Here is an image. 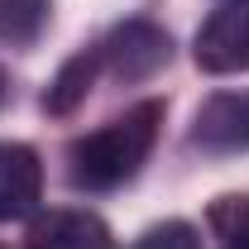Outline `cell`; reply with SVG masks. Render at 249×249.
<instances>
[{
	"mask_svg": "<svg viewBox=\"0 0 249 249\" xmlns=\"http://www.w3.org/2000/svg\"><path fill=\"white\" fill-rule=\"evenodd\" d=\"M134 249H201V235H196L187 220H163L154 230H144Z\"/></svg>",
	"mask_w": 249,
	"mask_h": 249,
	"instance_id": "obj_10",
	"label": "cell"
},
{
	"mask_svg": "<svg viewBox=\"0 0 249 249\" xmlns=\"http://www.w3.org/2000/svg\"><path fill=\"white\" fill-rule=\"evenodd\" d=\"M211 230L225 249H249V196H220L211 206Z\"/></svg>",
	"mask_w": 249,
	"mask_h": 249,
	"instance_id": "obj_9",
	"label": "cell"
},
{
	"mask_svg": "<svg viewBox=\"0 0 249 249\" xmlns=\"http://www.w3.org/2000/svg\"><path fill=\"white\" fill-rule=\"evenodd\" d=\"M43 196V163L29 144H0V220H24Z\"/></svg>",
	"mask_w": 249,
	"mask_h": 249,
	"instance_id": "obj_5",
	"label": "cell"
},
{
	"mask_svg": "<svg viewBox=\"0 0 249 249\" xmlns=\"http://www.w3.org/2000/svg\"><path fill=\"white\" fill-rule=\"evenodd\" d=\"M96 67H101V48H96V53H77L72 62H62V72L53 77L43 106H48L53 115L77 110V101H87V91H91V82H96Z\"/></svg>",
	"mask_w": 249,
	"mask_h": 249,
	"instance_id": "obj_7",
	"label": "cell"
},
{
	"mask_svg": "<svg viewBox=\"0 0 249 249\" xmlns=\"http://www.w3.org/2000/svg\"><path fill=\"white\" fill-rule=\"evenodd\" d=\"M48 19V0H0V38L29 43Z\"/></svg>",
	"mask_w": 249,
	"mask_h": 249,
	"instance_id": "obj_8",
	"label": "cell"
},
{
	"mask_svg": "<svg viewBox=\"0 0 249 249\" xmlns=\"http://www.w3.org/2000/svg\"><path fill=\"white\" fill-rule=\"evenodd\" d=\"M173 58V43H168V34L149 24V19H129L120 29H110V38L101 43V62L120 77V82H144V77H154L163 62Z\"/></svg>",
	"mask_w": 249,
	"mask_h": 249,
	"instance_id": "obj_3",
	"label": "cell"
},
{
	"mask_svg": "<svg viewBox=\"0 0 249 249\" xmlns=\"http://www.w3.org/2000/svg\"><path fill=\"white\" fill-rule=\"evenodd\" d=\"M29 249H115V235L91 211H48L29 225Z\"/></svg>",
	"mask_w": 249,
	"mask_h": 249,
	"instance_id": "obj_6",
	"label": "cell"
},
{
	"mask_svg": "<svg viewBox=\"0 0 249 249\" xmlns=\"http://www.w3.org/2000/svg\"><path fill=\"white\" fill-rule=\"evenodd\" d=\"M192 53L201 72H216V77L249 72V0H220L196 29Z\"/></svg>",
	"mask_w": 249,
	"mask_h": 249,
	"instance_id": "obj_2",
	"label": "cell"
},
{
	"mask_svg": "<svg viewBox=\"0 0 249 249\" xmlns=\"http://www.w3.org/2000/svg\"><path fill=\"white\" fill-rule=\"evenodd\" d=\"M0 96H5V72H0Z\"/></svg>",
	"mask_w": 249,
	"mask_h": 249,
	"instance_id": "obj_11",
	"label": "cell"
},
{
	"mask_svg": "<svg viewBox=\"0 0 249 249\" xmlns=\"http://www.w3.org/2000/svg\"><path fill=\"white\" fill-rule=\"evenodd\" d=\"M158 124H163V101H139L110 124H101L96 134H82L67 149L72 182L87 187V192H110V187L129 182L154 149Z\"/></svg>",
	"mask_w": 249,
	"mask_h": 249,
	"instance_id": "obj_1",
	"label": "cell"
},
{
	"mask_svg": "<svg viewBox=\"0 0 249 249\" xmlns=\"http://www.w3.org/2000/svg\"><path fill=\"white\" fill-rule=\"evenodd\" d=\"M192 139L211 154H240L249 149V91H220L211 96L196 120H192Z\"/></svg>",
	"mask_w": 249,
	"mask_h": 249,
	"instance_id": "obj_4",
	"label": "cell"
}]
</instances>
